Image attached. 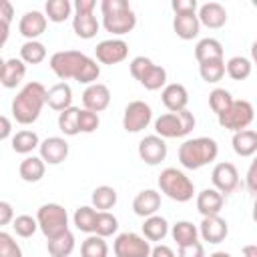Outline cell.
<instances>
[{
  "instance_id": "16",
  "label": "cell",
  "mask_w": 257,
  "mask_h": 257,
  "mask_svg": "<svg viewBox=\"0 0 257 257\" xmlns=\"http://www.w3.org/2000/svg\"><path fill=\"white\" fill-rule=\"evenodd\" d=\"M139 157H141L143 163H147L151 167L161 165L167 159V143H165V139H161L157 135H147L145 139H141Z\"/></svg>"
},
{
  "instance_id": "46",
  "label": "cell",
  "mask_w": 257,
  "mask_h": 257,
  "mask_svg": "<svg viewBox=\"0 0 257 257\" xmlns=\"http://www.w3.org/2000/svg\"><path fill=\"white\" fill-rule=\"evenodd\" d=\"M100 124V118L96 112H90L86 108L78 110V133H94Z\"/></svg>"
},
{
  "instance_id": "34",
  "label": "cell",
  "mask_w": 257,
  "mask_h": 257,
  "mask_svg": "<svg viewBox=\"0 0 257 257\" xmlns=\"http://www.w3.org/2000/svg\"><path fill=\"white\" fill-rule=\"evenodd\" d=\"M72 223H74V227H76L78 231L92 235V233H94V223H96V209L90 207V205L78 207V209L74 211V215H72Z\"/></svg>"
},
{
  "instance_id": "10",
  "label": "cell",
  "mask_w": 257,
  "mask_h": 257,
  "mask_svg": "<svg viewBox=\"0 0 257 257\" xmlns=\"http://www.w3.org/2000/svg\"><path fill=\"white\" fill-rule=\"evenodd\" d=\"M253 118H255V108H253V104L249 100H233L231 106L217 116L219 124L223 128L231 131V133L249 128Z\"/></svg>"
},
{
  "instance_id": "53",
  "label": "cell",
  "mask_w": 257,
  "mask_h": 257,
  "mask_svg": "<svg viewBox=\"0 0 257 257\" xmlns=\"http://www.w3.org/2000/svg\"><path fill=\"white\" fill-rule=\"evenodd\" d=\"M10 135H12V120L0 114V141H6Z\"/></svg>"
},
{
  "instance_id": "31",
  "label": "cell",
  "mask_w": 257,
  "mask_h": 257,
  "mask_svg": "<svg viewBox=\"0 0 257 257\" xmlns=\"http://www.w3.org/2000/svg\"><path fill=\"white\" fill-rule=\"evenodd\" d=\"M171 235H173V241H177L179 247H185V245H191V243L199 241L197 225H193L191 221H177L171 227Z\"/></svg>"
},
{
  "instance_id": "52",
  "label": "cell",
  "mask_w": 257,
  "mask_h": 257,
  "mask_svg": "<svg viewBox=\"0 0 257 257\" xmlns=\"http://www.w3.org/2000/svg\"><path fill=\"white\" fill-rule=\"evenodd\" d=\"M149 257H177L175 255V251L169 247V245H155L153 249H151V255Z\"/></svg>"
},
{
  "instance_id": "20",
  "label": "cell",
  "mask_w": 257,
  "mask_h": 257,
  "mask_svg": "<svg viewBox=\"0 0 257 257\" xmlns=\"http://www.w3.org/2000/svg\"><path fill=\"white\" fill-rule=\"evenodd\" d=\"M46 24H48V20H46L44 12H40V10H30V12H24V16L20 18L18 30H20V34H22L26 40H36L40 34H44Z\"/></svg>"
},
{
  "instance_id": "41",
  "label": "cell",
  "mask_w": 257,
  "mask_h": 257,
  "mask_svg": "<svg viewBox=\"0 0 257 257\" xmlns=\"http://www.w3.org/2000/svg\"><path fill=\"white\" fill-rule=\"evenodd\" d=\"M80 257H108V245L98 235H88L80 245Z\"/></svg>"
},
{
  "instance_id": "18",
  "label": "cell",
  "mask_w": 257,
  "mask_h": 257,
  "mask_svg": "<svg viewBox=\"0 0 257 257\" xmlns=\"http://www.w3.org/2000/svg\"><path fill=\"white\" fill-rule=\"evenodd\" d=\"M197 231L203 237V241L217 245V243H223L227 239L229 225H227V221L221 215H213V217H203V221L197 227Z\"/></svg>"
},
{
  "instance_id": "49",
  "label": "cell",
  "mask_w": 257,
  "mask_h": 257,
  "mask_svg": "<svg viewBox=\"0 0 257 257\" xmlns=\"http://www.w3.org/2000/svg\"><path fill=\"white\" fill-rule=\"evenodd\" d=\"M12 219H14V209H12V205H10L8 201H2V199H0V227L12 223Z\"/></svg>"
},
{
  "instance_id": "43",
  "label": "cell",
  "mask_w": 257,
  "mask_h": 257,
  "mask_svg": "<svg viewBox=\"0 0 257 257\" xmlns=\"http://www.w3.org/2000/svg\"><path fill=\"white\" fill-rule=\"evenodd\" d=\"M235 98L231 96V92L227 90V88H213L211 92H209V106H211V110L219 116L221 112H225L229 106H231V102H233Z\"/></svg>"
},
{
  "instance_id": "21",
  "label": "cell",
  "mask_w": 257,
  "mask_h": 257,
  "mask_svg": "<svg viewBox=\"0 0 257 257\" xmlns=\"http://www.w3.org/2000/svg\"><path fill=\"white\" fill-rule=\"evenodd\" d=\"M161 100H163V104H165V108L169 112H177V110L187 108V104H189V92H187V88L181 82H171V84H165L163 86Z\"/></svg>"
},
{
  "instance_id": "22",
  "label": "cell",
  "mask_w": 257,
  "mask_h": 257,
  "mask_svg": "<svg viewBox=\"0 0 257 257\" xmlns=\"http://www.w3.org/2000/svg\"><path fill=\"white\" fill-rule=\"evenodd\" d=\"M159 209H161V193L155 189H143L133 199V211H135V215H139L143 219L157 215Z\"/></svg>"
},
{
  "instance_id": "17",
  "label": "cell",
  "mask_w": 257,
  "mask_h": 257,
  "mask_svg": "<svg viewBox=\"0 0 257 257\" xmlns=\"http://www.w3.org/2000/svg\"><path fill=\"white\" fill-rule=\"evenodd\" d=\"M82 104H84L86 110L96 112V114L102 112L104 108H108V104H110V90H108V86L102 84V82L88 84L84 88V92H82Z\"/></svg>"
},
{
  "instance_id": "1",
  "label": "cell",
  "mask_w": 257,
  "mask_h": 257,
  "mask_svg": "<svg viewBox=\"0 0 257 257\" xmlns=\"http://www.w3.org/2000/svg\"><path fill=\"white\" fill-rule=\"evenodd\" d=\"M48 66L62 82H66L68 78H74L76 82L88 86V84L96 82L100 76V66L96 64V60L86 56L84 52H78V50L54 52L50 56Z\"/></svg>"
},
{
  "instance_id": "55",
  "label": "cell",
  "mask_w": 257,
  "mask_h": 257,
  "mask_svg": "<svg viewBox=\"0 0 257 257\" xmlns=\"http://www.w3.org/2000/svg\"><path fill=\"white\" fill-rule=\"evenodd\" d=\"M243 257H257V245L249 243V245H243Z\"/></svg>"
},
{
  "instance_id": "14",
  "label": "cell",
  "mask_w": 257,
  "mask_h": 257,
  "mask_svg": "<svg viewBox=\"0 0 257 257\" xmlns=\"http://www.w3.org/2000/svg\"><path fill=\"white\" fill-rule=\"evenodd\" d=\"M94 56L100 64H118L122 60H126L128 56V44L122 38H106L102 42L96 44L94 48Z\"/></svg>"
},
{
  "instance_id": "32",
  "label": "cell",
  "mask_w": 257,
  "mask_h": 257,
  "mask_svg": "<svg viewBox=\"0 0 257 257\" xmlns=\"http://www.w3.org/2000/svg\"><path fill=\"white\" fill-rule=\"evenodd\" d=\"M40 145V139L34 131H18L14 137H12V151L18 153V155H30L34 149H38Z\"/></svg>"
},
{
  "instance_id": "23",
  "label": "cell",
  "mask_w": 257,
  "mask_h": 257,
  "mask_svg": "<svg viewBox=\"0 0 257 257\" xmlns=\"http://www.w3.org/2000/svg\"><path fill=\"white\" fill-rule=\"evenodd\" d=\"M46 104L56 112H62L64 108L72 106V88H70V84L62 82V80L52 84L46 90Z\"/></svg>"
},
{
  "instance_id": "54",
  "label": "cell",
  "mask_w": 257,
  "mask_h": 257,
  "mask_svg": "<svg viewBox=\"0 0 257 257\" xmlns=\"http://www.w3.org/2000/svg\"><path fill=\"white\" fill-rule=\"evenodd\" d=\"M8 36H10V24L8 22H0V48L6 44Z\"/></svg>"
},
{
  "instance_id": "7",
  "label": "cell",
  "mask_w": 257,
  "mask_h": 257,
  "mask_svg": "<svg viewBox=\"0 0 257 257\" xmlns=\"http://www.w3.org/2000/svg\"><path fill=\"white\" fill-rule=\"evenodd\" d=\"M36 223L46 239H54L68 231V213L58 203H44L36 211Z\"/></svg>"
},
{
  "instance_id": "38",
  "label": "cell",
  "mask_w": 257,
  "mask_h": 257,
  "mask_svg": "<svg viewBox=\"0 0 257 257\" xmlns=\"http://www.w3.org/2000/svg\"><path fill=\"white\" fill-rule=\"evenodd\" d=\"M46 58V46L38 40H26L20 46V60L24 64H40Z\"/></svg>"
},
{
  "instance_id": "51",
  "label": "cell",
  "mask_w": 257,
  "mask_h": 257,
  "mask_svg": "<svg viewBox=\"0 0 257 257\" xmlns=\"http://www.w3.org/2000/svg\"><path fill=\"white\" fill-rule=\"evenodd\" d=\"M14 18V6L8 0H0V22H12Z\"/></svg>"
},
{
  "instance_id": "30",
  "label": "cell",
  "mask_w": 257,
  "mask_h": 257,
  "mask_svg": "<svg viewBox=\"0 0 257 257\" xmlns=\"http://www.w3.org/2000/svg\"><path fill=\"white\" fill-rule=\"evenodd\" d=\"M195 58L197 62H207V60H217V58H223V44L217 40V38H201L197 44H195Z\"/></svg>"
},
{
  "instance_id": "36",
  "label": "cell",
  "mask_w": 257,
  "mask_h": 257,
  "mask_svg": "<svg viewBox=\"0 0 257 257\" xmlns=\"http://www.w3.org/2000/svg\"><path fill=\"white\" fill-rule=\"evenodd\" d=\"M116 199H118L116 191H114L112 187H108V185L96 187V189L92 191V195H90L92 207L98 209V211H108V209H112V207L116 205Z\"/></svg>"
},
{
  "instance_id": "29",
  "label": "cell",
  "mask_w": 257,
  "mask_h": 257,
  "mask_svg": "<svg viewBox=\"0 0 257 257\" xmlns=\"http://www.w3.org/2000/svg\"><path fill=\"white\" fill-rule=\"evenodd\" d=\"M141 229H143V237L149 243L163 241L169 235V221L161 215H151V217H145V223Z\"/></svg>"
},
{
  "instance_id": "26",
  "label": "cell",
  "mask_w": 257,
  "mask_h": 257,
  "mask_svg": "<svg viewBox=\"0 0 257 257\" xmlns=\"http://www.w3.org/2000/svg\"><path fill=\"white\" fill-rule=\"evenodd\" d=\"M173 30L181 40H193L199 36L201 24L197 14H175L173 18Z\"/></svg>"
},
{
  "instance_id": "19",
  "label": "cell",
  "mask_w": 257,
  "mask_h": 257,
  "mask_svg": "<svg viewBox=\"0 0 257 257\" xmlns=\"http://www.w3.org/2000/svg\"><path fill=\"white\" fill-rule=\"evenodd\" d=\"M197 18H199V24L211 28V30H217V28H223L227 24V10L223 4L219 2H205L197 8Z\"/></svg>"
},
{
  "instance_id": "3",
  "label": "cell",
  "mask_w": 257,
  "mask_h": 257,
  "mask_svg": "<svg viewBox=\"0 0 257 257\" xmlns=\"http://www.w3.org/2000/svg\"><path fill=\"white\" fill-rule=\"evenodd\" d=\"M177 155H179V163L185 169L197 171V169H201V167H205L217 159L219 145L211 137H195V139L183 141Z\"/></svg>"
},
{
  "instance_id": "6",
  "label": "cell",
  "mask_w": 257,
  "mask_h": 257,
  "mask_svg": "<svg viewBox=\"0 0 257 257\" xmlns=\"http://www.w3.org/2000/svg\"><path fill=\"white\" fill-rule=\"evenodd\" d=\"M159 189L161 193H165L169 199L177 203H187L195 195V183L181 169H175V167H167L161 171Z\"/></svg>"
},
{
  "instance_id": "44",
  "label": "cell",
  "mask_w": 257,
  "mask_h": 257,
  "mask_svg": "<svg viewBox=\"0 0 257 257\" xmlns=\"http://www.w3.org/2000/svg\"><path fill=\"white\" fill-rule=\"evenodd\" d=\"M12 229H14V233L18 237L28 239V237H32L38 231L36 217H32V215H18V217L12 219Z\"/></svg>"
},
{
  "instance_id": "4",
  "label": "cell",
  "mask_w": 257,
  "mask_h": 257,
  "mask_svg": "<svg viewBox=\"0 0 257 257\" xmlns=\"http://www.w3.org/2000/svg\"><path fill=\"white\" fill-rule=\"evenodd\" d=\"M100 12H102L104 30L114 36L128 34L137 26V14L133 12L126 0H102Z\"/></svg>"
},
{
  "instance_id": "24",
  "label": "cell",
  "mask_w": 257,
  "mask_h": 257,
  "mask_svg": "<svg viewBox=\"0 0 257 257\" xmlns=\"http://www.w3.org/2000/svg\"><path fill=\"white\" fill-rule=\"evenodd\" d=\"M223 203H225V197L215 191L213 187L211 189H203L199 195H197V211L203 215V217H213V215H219L221 209H223Z\"/></svg>"
},
{
  "instance_id": "28",
  "label": "cell",
  "mask_w": 257,
  "mask_h": 257,
  "mask_svg": "<svg viewBox=\"0 0 257 257\" xmlns=\"http://www.w3.org/2000/svg\"><path fill=\"white\" fill-rule=\"evenodd\" d=\"M44 173H46V165H44V161H42L40 157H36V155H26V157L22 159L20 167H18V175H20V179L26 181V183H38V181L44 177Z\"/></svg>"
},
{
  "instance_id": "56",
  "label": "cell",
  "mask_w": 257,
  "mask_h": 257,
  "mask_svg": "<svg viewBox=\"0 0 257 257\" xmlns=\"http://www.w3.org/2000/svg\"><path fill=\"white\" fill-rule=\"evenodd\" d=\"M209 257H231V253H227V251H215Z\"/></svg>"
},
{
  "instance_id": "39",
  "label": "cell",
  "mask_w": 257,
  "mask_h": 257,
  "mask_svg": "<svg viewBox=\"0 0 257 257\" xmlns=\"http://www.w3.org/2000/svg\"><path fill=\"white\" fill-rule=\"evenodd\" d=\"M199 74L205 82H219L225 76V58H217V60H207L199 64Z\"/></svg>"
},
{
  "instance_id": "47",
  "label": "cell",
  "mask_w": 257,
  "mask_h": 257,
  "mask_svg": "<svg viewBox=\"0 0 257 257\" xmlns=\"http://www.w3.org/2000/svg\"><path fill=\"white\" fill-rule=\"evenodd\" d=\"M171 8L175 14H197L199 2L197 0H173Z\"/></svg>"
},
{
  "instance_id": "9",
  "label": "cell",
  "mask_w": 257,
  "mask_h": 257,
  "mask_svg": "<svg viewBox=\"0 0 257 257\" xmlns=\"http://www.w3.org/2000/svg\"><path fill=\"white\" fill-rule=\"evenodd\" d=\"M94 6H96L94 0H76L72 4V10H74L72 30L82 40H90L98 32V26L100 24H98V20L94 16Z\"/></svg>"
},
{
  "instance_id": "50",
  "label": "cell",
  "mask_w": 257,
  "mask_h": 257,
  "mask_svg": "<svg viewBox=\"0 0 257 257\" xmlns=\"http://www.w3.org/2000/svg\"><path fill=\"white\" fill-rule=\"evenodd\" d=\"M247 189H249L251 195L257 193V163L255 161L251 163V167L247 171Z\"/></svg>"
},
{
  "instance_id": "42",
  "label": "cell",
  "mask_w": 257,
  "mask_h": 257,
  "mask_svg": "<svg viewBox=\"0 0 257 257\" xmlns=\"http://www.w3.org/2000/svg\"><path fill=\"white\" fill-rule=\"evenodd\" d=\"M78 110L76 106H68L62 112H58V128L66 137L78 135Z\"/></svg>"
},
{
  "instance_id": "15",
  "label": "cell",
  "mask_w": 257,
  "mask_h": 257,
  "mask_svg": "<svg viewBox=\"0 0 257 257\" xmlns=\"http://www.w3.org/2000/svg\"><path fill=\"white\" fill-rule=\"evenodd\" d=\"M38 151H40L38 157L44 161V165H60L66 161L70 147L64 137H48V139L40 141Z\"/></svg>"
},
{
  "instance_id": "13",
  "label": "cell",
  "mask_w": 257,
  "mask_h": 257,
  "mask_svg": "<svg viewBox=\"0 0 257 257\" xmlns=\"http://www.w3.org/2000/svg\"><path fill=\"white\" fill-rule=\"evenodd\" d=\"M211 181H213V189L219 191L223 197L225 195H231L237 191L239 187V171L233 163L229 161H223V163H217L211 171Z\"/></svg>"
},
{
  "instance_id": "11",
  "label": "cell",
  "mask_w": 257,
  "mask_h": 257,
  "mask_svg": "<svg viewBox=\"0 0 257 257\" xmlns=\"http://www.w3.org/2000/svg\"><path fill=\"white\" fill-rule=\"evenodd\" d=\"M151 243L133 231L118 233L114 243H112V253L114 257H149L151 255Z\"/></svg>"
},
{
  "instance_id": "48",
  "label": "cell",
  "mask_w": 257,
  "mask_h": 257,
  "mask_svg": "<svg viewBox=\"0 0 257 257\" xmlns=\"http://www.w3.org/2000/svg\"><path fill=\"white\" fill-rule=\"evenodd\" d=\"M177 257H205V247H203V243L195 241L191 245L179 247V255Z\"/></svg>"
},
{
  "instance_id": "25",
  "label": "cell",
  "mask_w": 257,
  "mask_h": 257,
  "mask_svg": "<svg viewBox=\"0 0 257 257\" xmlns=\"http://www.w3.org/2000/svg\"><path fill=\"white\" fill-rule=\"evenodd\" d=\"M26 76V64L20 58H8L4 60V66L0 70V84L4 88H16Z\"/></svg>"
},
{
  "instance_id": "2",
  "label": "cell",
  "mask_w": 257,
  "mask_h": 257,
  "mask_svg": "<svg viewBox=\"0 0 257 257\" xmlns=\"http://www.w3.org/2000/svg\"><path fill=\"white\" fill-rule=\"evenodd\" d=\"M46 104V88L42 82H26L12 98L10 110L18 124H32L38 120L42 106Z\"/></svg>"
},
{
  "instance_id": "37",
  "label": "cell",
  "mask_w": 257,
  "mask_h": 257,
  "mask_svg": "<svg viewBox=\"0 0 257 257\" xmlns=\"http://www.w3.org/2000/svg\"><path fill=\"white\" fill-rule=\"evenodd\" d=\"M253 64L247 56H233L225 62V72L233 78V80H245L251 76Z\"/></svg>"
},
{
  "instance_id": "8",
  "label": "cell",
  "mask_w": 257,
  "mask_h": 257,
  "mask_svg": "<svg viewBox=\"0 0 257 257\" xmlns=\"http://www.w3.org/2000/svg\"><path fill=\"white\" fill-rule=\"evenodd\" d=\"M128 68H131L133 78L139 80V84L145 86L147 90H159L167 84V70L155 64L149 56H135Z\"/></svg>"
},
{
  "instance_id": "40",
  "label": "cell",
  "mask_w": 257,
  "mask_h": 257,
  "mask_svg": "<svg viewBox=\"0 0 257 257\" xmlns=\"http://www.w3.org/2000/svg\"><path fill=\"white\" fill-rule=\"evenodd\" d=\"M118 231V219L108 211H96V223H94V235L106 239Z\"/></svg>"
},
{
  "instance_id": "27",
  "label": "cell",
  "mask_w": 257,
  "mask_h": 257,
  "mask_svg": "<svg viewBox=\"0 0 257 257\" xmlns=\"http://www.w3.org/2000/svg\"><path fill=\"white\" fill-rule=\"evenodd\" d=\"M231 145H233V151L235 155L239 157H253L257 153V133L253 128H245V131H237L233 133V139H231Z\"/></svg>"
},
{
  "instance_id": "5",
  "label": "cell",
  "mask_w": 257,
  "mask_h": 257,
  "mask_svg": "<svg viewBox=\"0 0 257 257\" xmlns=\"http://www.w3.org/2000/svg\"><path fill=\"white\" fill-rule=\"evenodd\" d=\"M195 114L187 108L177 112H165L155 118V135L161 139H183L195 128Z\"/></svg>"
},
{
  "instance_id": "33",
  "label": "cell",
  "mask_w": 257,
  "mask_h": 257,
  "mask_svg": "<svg viewBox=\"0 0 257 257\" xmlns=\"http://www.w3.org/2000/svg\"><path fill=\"white\" fill-rule=\"evenodd\" d=\"M44 16L50 22H64L72 16V4L68 0H48L44 4Z\"/></svg>"
},
{
  "instance_id": "57",
  "label": "cell",
  "mask_w": 257,
  "mask_h": 257,
  "mask_svg": "<svg viewBox=\"0 0 257 257\" xmlns=\"http://www.w3.org/2000/svg\"><path fill=\"white\" fill-rule=\"evenodd\" d=\"M2 66H4V58H0V70H2Z\"/></svg>"
},
{
  "instance_id": "35",
  "label": "cell",
  "mask_w": 257,
  "mask_h": 257,
  "mask_svg": "<svg viewBox=\"0 0 257 257\" xmlns=\"http://www.w3.org/2000/svg\"><path fill=\"white\" fill-rule=\"evenodd\" d=\"M74 245H76L74 235L70 231H64L62 235L48 239V253L50 257H68L74 251Z\"/></svg>"
},
{
  "instance_id": "45",
  "label": "cell",
  "mask_w": 257,
  "mask_h": 257,
  "mask_svg": "<svg viewBox=\"0 0 257 257\" xmlns=\"http://www.w3.org/2000/svg\"><path fill=\"white\" fill-rule=\"evenodd\" d=\"M0 257H22V249L16 239L0 229Z\"/></svg>"
},
{
  "instance_id": "12",
  "label": "cell",
  "mask_w": 257,
  "mask_h": 257,
  "mask_svg": "<svg viewBox=\"0 0 257 257\" xmlns=\"http://www.w3.org/2000/svg\"><path fill=\"white\" fill-rule=\"evenodd\" d=\"M153 120V108L145 100H131L122 112V128L126 133H141Z\"/></svg>"
}]
</instances>
